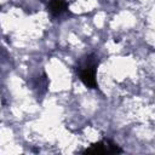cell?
<instances>
[{"label": "cell", "mask_w": 155, "mask_h": 155, "mask_svg": "<svg viewBox=\"0 0 155 155\" xmlns=\"http://www.w3.org/2000/svg\"><path fill=\"white\" fill-rule=\"evenodd\" d=\"M96 71H97V61H96L94 56H88L85 59V63L79 68L80 80L88 88L98 87V84L96 80Z\"/></svg>", "instance_id": "obj_1"}, {"label": "cell", "mask_w": 155, "mask_h": 155, "mask_svg": "<svg viewBox=\"0 0 155 155\" xmlns=\"http://www.w3.org/2000/svg\"><path fill=\"white\" fill-rule=\"evenodd\" d=\"M85 154H94V155H99V154H115V153H122V150L117 147V144L113 143L111 140L107 139V140H102L98 143L92 144L88 149H86L84 151Z\"/></svg>", "instance_id": "obj_2"}, {"label": "cell", "mask_w": 155, "mask_h": 155, "mask_svg": "<svg viewBox=\"0 0 155 155\" xmlns=\"http://www.w3.org/2000/svg\"><path fill=\"white\" fill-rule=\"evenodd\" d=\"M48 8H50V12L52 13V16L57 17L68 10V2H67V0H51Z\"/></svg>", "instance_id": "obj_3"}]
</instances>
